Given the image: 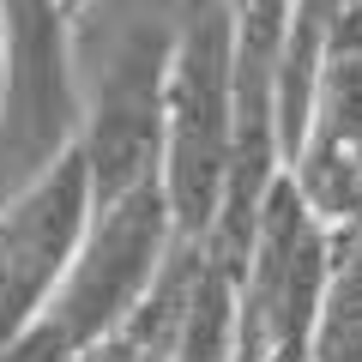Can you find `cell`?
Returning a JSON list of instances; mask_svg holds the SVG:
<instances>
[{"mask_svg":"<svg viewBox=\"0 0 362 362\" xmlns=\"http://www.w3.org/2000/svg\"><path fill=\"white\" fill-rule=\"evenodd\" d=\"M235 157V25L223 0H181L163 78V187L181 242H206Z\"/></svg>","mask_w":362,"mask_h":362,"instance_id":"1","label":"cell"},{"mask_svg":"<svg viewBox=\"0 0 362 362\" xmlns=\"http://www.w3.org/2000/svg\"><path fill=\"white\" fill-rule=\"evenodd\" d=\"M169 254H175V218H169L163 187H139V194L115 199V206L90 211L85 242H78L54 302L37 320L73 356H85V350H97L109 332H121L133 320V308L163 278Z\"/></svg>","mask_w":362,"mask_h":362,"instance_id":"2","label":"cell"},{"mask_svg":"<svg viewBox=\"0 0 362 362\" xmlns=\"http://www.w3.org/2000/svg\"><path fill=\"white\" fill-rule=\"evenodd\" d=\"M163 78H169V25H133L103 54V73L85 90L78 157L90 181V211L157 187L163 175Z\"/></svg>","mask_w":362,"mask_h":362,"instance_id":"3","label":"cell"},{"mask_svg":"<svg viewBox=\"0 0 362 362\" xmlns=\"http://www.w3.org/2000/svg\"><path fill=\"white\" fill-rule=\"evenodd\" d=\"M284 181L332 235L362 223V0H338L326 25L308 133L284 163Z\"/></svg>","mask_w":362,"mask_h":362,"instance_id":"4","label":"cell"},{"mask_svg":"<svg viewBox=\"0 0 362 362\" xmlns=\"http://www.w3.org/2000/svg\"><path fill=\"white\" fill-rule=\"evenodd\" d=\"M90 223V181L78 145L37 181L0 199V344H13L54 302Z\"/></svg>","mask_w":362,"mask_h":362,"instance_id":"5","label":"cell"},{"mask_svg":"<svg viewBox=\"0 0 362 362\" xmlns=\"http://www.w3.org/2000/svg\"><path fill=\"white\" fill-rule=\"evenodd\" d=\"M85 6H90V0H66V13H73V18H78V13H85Z\"/></svg>","mask_w":362,"mask_h":362,"instance_id":"6","label":"cell"}]
</instances>
